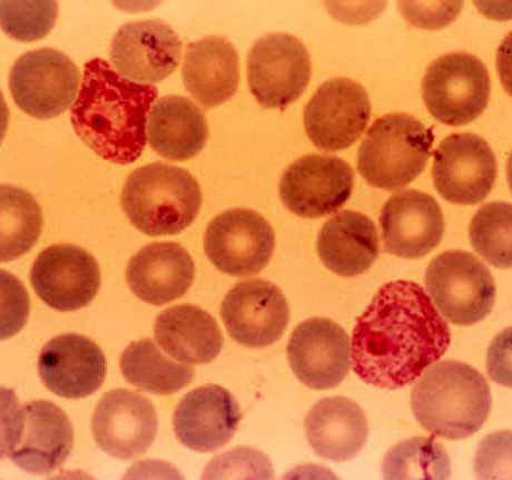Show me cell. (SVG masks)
<instances>
[{"instance_id": "30", "label": "cell", "mask_w": 512, "mask_h": 480, "mask_svg": "<svg viewBox=\"0 0 512 480\" xmlns=\"http://www.w3.org/2000/svg\"><path fill=\"white\" fill-rule=\"evenodd\" d=\"M42 227L43 213L33 195L2 185V261L15 260L31 250Z\"/></svg>"}, {"instance_id": "11", "label": "cell", "mask_w": 512, "mask_h": 480, "mask_svg": "<svg viewBox=\"0 0 512 480\" xmlns=\"http://www.w3.org/2000/svg\"><path fill=\"white\" fill-rule=\"evenodd\" d=\"M275 234L262 215L249 209H232L214 218L206 229V257L231 277H249L268 266Z\"/></svg>"}, {"instance_id": "21", "label": "cell", "mask_w": 512, "mask_h": 480, "mask_svg": "<svg viewBox=\"0 0 512 480\" xmlns=\"http://www.w3.org/2000/svg\"><path fill=\"white\" fill-rule=\"evenodd\" d=\"M38 372L45 387L55 395L82 399L102 387L107 364L94 341L68 333L47 342L39 355Z\"/></svg>"}, {"instance_id": "12", "label": "cell", "mask_w": 512, "mask_h": 480, "mask_svg": "<svg viewBox=\"0 0 512 480\" xmlns=\"http://www.w3.org/2000/svg\"><path fill=\"white\" fill-rule=\"evenodd\" d=\"M370 115L366 90L349 78H334L322 84L305 106L304 127L318 149L336 152L360 139Z\"/></svg>"}, {"instance_id": "4", "label": "cell", "mask_w": 512, "mask_h": 480, "mask_svg": "<svg viewBox=\"0 0 512 480\" xmlns=\"http://www.w3.org/2000/svg\"><path fill=\"white\" fill-rule=\"evenodd\" d=\"M122 208L137 230L160 237L182 232L198 218L202 192L184 169L152 163L134 171L124 185Z\"/></svg>"}, {"instance_id": "34", "label": "cell", "mask_w": 512, "mask_h": 480, "mask_svg": "<svg viewBox=\"0 0 512 480\" xmlns=\"http://www.w3.org/2000/svg\"><path fill=\"white\" fill-rule=\"evenodd\" d=\"M510 431L489 436L482 442L476 458V472L481 478H490L491 474L505 473L507 459H510Z\"/></svg>"}, {"instance_id": "31", "label": "cell", "mask_w": 512, "mask_h": 480, "mask_svg": "<svg viewBox=\"0 0 512 480\" xmlns=\"http://www.w3.org/2000/svg\"><path fill=\"white\" fill-rule=\"evenodd\" d=\"M382 469L386 479H447L451 474L446 448L435 439L422 436L389 450Z\"/></svg>"}, {"instance_id": "7", "label": "cell", "mask_w": 512, "mask_h": 480, "mask_svg": "<svg viewBox=\"0 0 512 480\" xmlns=\"http://www.w3.org/2000/svg\"><path fill=\"white\" fill-rule=\"evenodd\" d=\"M426 287L433 305L457 326L475 325L495 306L494 277L469 252L448 251L433 259L426 273Z\"/></svg>"}, {"instance_id": "10", "label": "cell", "mask_w": 512, "mask_h": 480, "mask_svg": "<svg viewBox=\"0 0 512 480\" xmlns=\"http://www.w3.org/2000/svg\"><path fill=\"white\" fill-rule=\"evenodd\" d=\"M249 85L256 101L267 109L283 110L297 101L310 83L307 47L290 34H269L249 55Z\"/></svg>"}, {"instance_id": "25", "label": "cell", "mask_w": 512, "mask_h": 480, "mask_svg": "<svg viewBox=\"0 0 512 480\" xmlns=\"http://www.w3.org/2000/svg\"><path fill=\"white\" fill-rule=\"evenodd\" d=\"M184 84L205 109L229 101L238 91L240 60L228 39L211 36L187 47L183 64Z\"/></svg>"}, {"instance_id": "32", "label": "cell", "mask_w": 512, "mask_h": 480, "mask_svg": "<svg viewBox=\"0 0 512 480\" xmlns=\"http://www.w3.org/2000/svg\"><path fill=\"white\" fill-rule=\"evenodd\" d=\"M511 219L510 203L492 202L484 205L470 224L472 247L500 269H510L512 264Z\"/></svg>"}, {"instance_id": "6", "label": "cell", "mask_w": 512, "mask_h": 480, "mask_svg": "<svg viewBox=\"0 0 512 480\" xmlns=\"http://www.w3.org/2000/svg\"><path fill=\"white\" fill-rule=\"evenodd\" d=\"M3 421V457L27 473L48 475L63 466L74 446L70 418L51 401L7 405Z\"/></svg>"}, {"instance_id": "3", "label": "cell", "mask_w": 512, "mask_h": 480, "mask_svg": "<svg viewBox=\"0 0 512 480\" xmlns=\"http://www.w3.org/2000/svg\"><path fill=\"white\" fill-rule=\"evenodd\" d=\"M491 406L486 378L455 360L432 366L411 391L418 423L433 436L450 440L475 435L485 425Z\"/></svg>"}, {"instance_id": "23", "label": "cell", "mask_w": 512, "mask_h": 480, "mask_svg": "<svg viewBox=\"0 0 512 480\" xmlns=\"http://www.w3.org/2000/svg\"><path fill=\"white\" fill-rule=\"evenodd\" d=\"M195 266L177 243H153L128 262L126 280L134 295L153 306L182 298L192 286Z\"/></svg>"}, {"instance_id": "17", "label": "cell", "mask_w": 512, "mask_h": 480, "mask_svg": "<svg viewBox=\"0 0 512 480\" xmlns=\"http://www.w3.org/2000/svg\"><path fill=\"white\" fill-rule=\"evenodd\" d=\"M157 428L151 401L128 389L107 393L92 418L96 444L106 454L123 460L144 455L154 443Z\"/></svg>"}, {"instance_id": "28", "label": "cell", "mask_w": 512, "mask_h": 480, "mask_svg": "<svg viewBox=\"0 0 512 480\" xmlns=\"http://www.w3.org/2000/svg\"><path fill=\"white\" fill-rule=\"evenodd\" d=\"M147 127L152 149L167 160L192 159L208 142L209 126L203 112L183 96H166L156 102Z\"/></svg>"}, {"instance_id": "8", "label": "cell", "mask_w": 512, "mask_h": 480, "mask_svg": "<svg viewBox=\"0 0 512 480\" xmlns=\"http://www.w3.org/2000/svg\"><path fill=\"white\" fill-rule=\"evenodd\" d=\"M421 87L431 115L443 124L460 126L485 112L491 81L486 65L477 56L456 52L432 62Z\"/></svg>"}, {"instance_id": "9", "label": "cell", "mask_w": 512, "mask_h": 480, "mask_svg": "<svg viewBox=\"0 0 512 480\" xmlns=\"http://www.w3.org/2000/svg\"><path fill=\"white\" fill-rule=\"evenodd\" d=\"M80 71L61 51L41 48L18 58L9 77L14 101L37 119L61 115L75 100Z\"/></svg>"}, {"instance_id": "18", "label": "cell", "mask_w": 512, "mask_h": 480, "mask_svg": "<svg viewBox=\"0 0 512 480\" xmlns=\"http://www.w3.org/2000/svg\"><path fill=\"white\" fill-rule=\"evenodd\" d=\"M182 42L162 21H137L123 25L112 39L111 60L127 80L151 85L169 77L181 61Z\"/></svg>"}, {"instance_id": "14", "label": "cell", "mask_w": 512, "mask_h": 480, "mask_svg": "<svg viewBox=\"0 0 512 480\" xmlns=\"http://www.w3.org/2000/svg\"><path fill=\"white\" fill-rule=\"evenodd\" d=\"M353 188L354 173L346 161L337 156L308 155L285 171L280 197L299 217L317 219L341 209Z\"/></svg>"}, {"instance_id": "22", "label": "cell", "mask_w": 512, "mask_h": 480, "mask_svg": "<svg viewBox=\"0 0 512 480\" xmlns=\"http://www.w3.org/2000/svg\"><path fill=\"white\" fill-rule=\"evenodd\" d=\"M241 419L240 406L230 391L209 385L192 390L181 400L173 426L184 446L212 453L230 443Z\"/></svg>"}, {"instance_id": "35", "label": "cell", "mask_w": 512, "mask_h": 480, "mask_svg": "<svg viewBox=\"0 0 512 480\" xmlns=\"http://www.w3.org/2000/svg\"><path fill=\"white\" fill-rule=\"evenodd\" d=\"M464 3H400L401 11L412 24L440 28L454 21Z\"/></svg>"}, {"instance_id": "27", "label": "cell", "mask_w": 512, "mask_h": 480, "mask_svg": "<svg viewBox=\"0 0 512 480\" xmlns=\"http://www.w3.org/2000/svg\"><path fill=\"white\" fill-rule=\"evenodd\" d=\"M376 225L360 212L343 211L323 225L318 253L324 266L351 278L368 271L379 256Z\"/></svg>"}, {"instance_id": "29", "label": "cell", "mask_w": 512, "mask_h": 480, "mask_svg": "<svg viewBox=\"0 0 512 480\" xmlns=\"http://www.w3.org/2000/svg\"><path fill=\"white\" fill-rule=\"evenodd\" d=\"M123 376L132 386L155 395H173L189 386L194 369L163 355L151 339L132 342L121 357Z\"/></svg>"}, {"instance_id": "5", "label": "cell", "mask_w": 512, "mask_h": 480, "mask_svg": "<svg viewBox=\"0 0 512 480\" xmlns=\"http://www.w3.org/2000/svg\"><path fill=\"white\" fill-rule=\"evenodd\" d=\"M435 135L416 117L395 113L372 124L360 145L358 170L374 188L397 191L425 171Z\"/></svg>"}, {"instance_id": "26", "label": "cell", "mask_w": 512, "mask_h": 480, "mask_svg": "<svg viewBox=\"0 0 512 480\" xmlns=\"http://www.w3.org/2000/svg\"><path fill=\"white\" fill-rule=\"evenodd\" d=\"M154 337L167 355L183 364H210L224 345L219 323L209 312L191 305L163 311L155 321Z\"/></svg>"}, {"instance_id": "24", "label": "cell", "mask_w": 512, "mask_h": 480, "mask_svg": "<svg viewBox=\"0 0 512 480\" xmlns=\"http://www.w3.org/2000/svg\"><path fill=\"white\" fill-rule=\"evenodd\" d=\"M304 428L313 452L338 463L356 457L369 435L366 414L346 397L320 400L309 411Z\"/></svg>"}, {"instance_id": "15", "label": "cell", "mask_w": 512, "mask_h": 480, "mask_svg": "<svg viewBox=\"0 0 512 480\" xmlns=\"http://www.w3.org/2000/svg\"><path fill=\"white\" fill-rule=\"evenodd\" d=\"M29 279L39 299L63 312L90 305L101 288L96 259L74 244H55L39 253Z\"/></svg>"}, {"instance_id": "16", "label": "cell", "mask_w": 512, "mask_h": 480, "mask_svg": "<svg viewBox=\"0 0 512 480\" xmlns=\"http://www.w3.org/2000/svg\"><path fill=\"white\" fill-rule=\"evenodd\" d=\"M222 319L229 335L248 348L277 342L289 325L287 298L275 284L250 280L236 284L222 303Z\"/></svg>"}, {"instance_id": "13", "label": "cell", "mask_w": 512, "mask_h": 480, "mask_svg": "<svg viewBox=\"0 0 512 480\" xmlns=\"http://www.w3.org/2000/svg\"><path fill=\"white\" fill-rule=\"evenodd\" d=\"M497 174L494 152L476 134L448 136L433 158V183L441 197L451 203L471 205L484 201L494 188Z\"/></svg>"}, {"instance_id": "33", "label": "cell", "mask_w": 512, "mask_h": 480, "mask_svg": "<svg viewBox=\"0 0 512 480\" xmlns=\"http://www.w3.org/2000/svg\"><path fill=\"white\" fill-rule=\"evenodd\" d=\"M0 6L4 31L26 42L51 32L58 14L56 2H2Z\"/></svg>"}, {"instance_id": "1", "label": "cell", "mask_w": 512, "mask_h": 480, "mask_svg": "<svg viewBox=\"0 0 512 480\" xmlns=\"http://www.w3.org/2000/svg\"><path fill=\"white\" fill-rule=\"evenodd\" d=\"M448 323L420 284L392 281L376 293L352 335L353 370L366 384L400 389L446 354Z\"/></svg>"}, {"instance_id": "19", "label": "cell", "mask_w": 512, "mask_h": 480, "mask_svg": "<svg viewBox=\"0 0 512 480\" xmlns=\"http://www.w3.org/2000/svg\"><path fill=\"white\" fill-rule=\"evenodd\" d=\"M287 352L294 375L311 389L336 388L349 374L350 339L330 319L302 322L293 331Z\"/></svg>"}, {"instance_id": "20", "label": "cell", "mask_w": 512, "mask_h": 480, "mask_svg": "<svg viewBox=\"0 0 512 480\" xmlns=\"http://www.w3.org/2000/svg\"><path fill=\"white\" fill-rule=\"evenodd\" d=\"M386 250L403 259H420L437 248L445 232L439 203L430 194L407 190L393 195L382 209Z\"/></svg>"}, {"instance_id": "2", "label": "cell", "mask_w": 512, "mask_h": 480, "mask_svg": "<svg viewBox=\"0 0 512 480\" xmlns=\"http://www.w3.org/2000/svg\"><path fill=\"white\" fill-rule=\"evenodd\" d=\"M157 88L123 77L102 58L84 65L80 93L72 106L78 136L106 161L130 164L146 146L147 113Z\"/></svg>"}]
</instances>
